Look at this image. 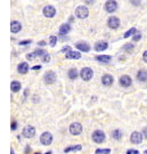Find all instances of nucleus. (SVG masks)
I'll return each instance as SVG.
<instances>
[{
    "mask_svg": "<svg viewBox=\"0 0 147 154\" xmlns=\"http://www.w3.org/2000/svg\"><path fill=\"white\" fill-rule=\"evenodd\" d=\"M91 138H92V141H94L96 144H102V143L105 142L106 135H105V133H104L103 130H95V131L92 133Z\"/></svg>",
    "mask_w": 147,
    "mask_h": 154,
    "instance_id": "1",
    "label": "nucleus"
},
{
    "mask_svg": "<svg viewBox=\"0 0 147 154\" xmlns=\"http://www.w3.org/2000/svg\"><path fill=\"white\" fill-rule=\"evenodd\" d=\"M40 143H41L43 146L50 145V144L53 143V135H51V133H49V131L42 133L41 136H40Z\"/></svg>",
    "mask_w": 147,
    "mask_h": 154,
    "instance_id": "2",
    "label": "nucleus"
},
{
    "mask_svg": "<svg viewBox=\"0 0 147 154\" xmlns=\"http://www.w3.org/2000/svg\"><path fill=\"white\" fill-rule=\"evenodd\" d=\"M88 15H89V10H88V8L84 7V6H79V7L75 9V16H76L78 18H80V19L87 18Z\"/></svg>",
    "mask_w": 147,
    "mask_h": 154,
    "instance_id": "3",
    "label": "nucleus"
},
{
    "mask_svg": "<svg viewBox=\"0 0 147 154\" xmlns=\"http://www.w3.org/2000/svg\"><path fill=\"white\" fill-rule=\"evenodd\" d=\"M69 129H70L71 135H73V136H79V135L82 133L83 127H82V125L79 123V122H73V123L70 125V128H69Z\"/></svg>",
    "mask_w": 147,
    "mask_h": 154,
    "instance_id": "4",
    "label": "nucleus"
},
{
    "mask_svg": "<svg viewBox=\"0 0 147 154\" xmlns=\"http://www.w3.org/2000/svg\"><path fill=\"white\" fill-rule=\"evenodd\" d=\"M80 77L83 81H89V80H91V78L94 77V71L90 68H83L80 71Z\"/></svg>",
    "mask_w": 147,
    "mask_h": 154,
    "instance_id": "5",
    "label": "nucleus"
},
{
    "mask_svg": "<svg viewBox=\"0 0 147 154\" xmlns=\"http://www.w3.org/2000/svg\"><path fill=\"white\" fill-rule=\"evenodd\" d=\"M143 139H144V135L143 133H139V131H134L130 136V141L132 144H140L143 143Z\"/></svg>",
    "mask_w": 147,
    "mask_h": 154,
    "instance_id": "6",
    "label": "nucleus"
},
{
    "mask_svg": "<svg viewBox=\"0 0 147 154\" xmlns=\"http://www.w3.org/2000/svg\"><path fill=\"white\" fill-rule=\"evenodd\" d=\"M56 79H57V77H56V73L54 71H48V72H46V74L43 77V81L46 84H53V83H55Z\"/></svg>",
    "mask_w": 147,
    "mask_h": 154,
    "instance_id": "7",
    "label": "nucleus"
},
{
    "mask_svg": "<svg viewBox=\"0 0 147 154\" xmlns=\"http://www.w3.org/2000/svg\"><path fill=\"white\" fill-rule=\"evenodd\" d=\"M22 134L25 138H33L35 135V128L33 126H26V127H24Z\"/></svg>",
    "mask_w": 147,
    "mask_h": 154,
    "instance_id": "8",
    "label": "nucleus"
},
{
    "mask_svg": "<svg viewBox=\"0 0 147 154\" xmlns=\"http://www.w3.org/2000/svg\"><path fill=\"white\" fill-rule=\"evenodd\" d=\"M43 15L46 16V17H48V18H51V17H54L55 16V14H56V9H55V7L54 6H51V5H48V6H46L45 8H43Z\"/></svg>",
    "mask_w": 147,
    "mask_h": 154,
    "instance_id": "9",
    "label": "nucleus"
},
{
    "mask_svg": "<svg viewBox=\"0 0 147 154\" xmlns=\"http://www.w3.org/2000/svg\"><path fill=\"white\" fill-rule=\"evenodd\" d=\"M119 83H120L121 87L128 88V87H130L132 84V80H131V78L129 77V76L124 74V76H122V77L119 79Z\"/></svg>",
    "mask_w": 147,
    "mask_h": 154,
    "instance_id": "10",
    "label": "nucleus"
},
{
    "mask_svg": "<svg viewBox=\"0 0 147 154\" xmlns=\"http://www.w3.org/2000/svg\"><path fill=\"white\" fill-rule=\"evenodd\" d=\"M118 8V3L115 0H107L105 3V10L107 13H114Z\"/></svg>",
    "mask_w": 147,
    "mask_h": 154,
    "instance_id": "11",
    "label": "nucleus"
},
{
    "mask_svg": "<svg viewBox=\"0 0 147 154\" xmlns=\"http://www.w3.org/2000/svg\"><path fill=\"white\" fill-rule=\"evenodd\" d=\"M107 25H108V27H111V29H113V30H116V29L120 26V19H119L118 17L112 16V17L108 18Z\"/></svg>",
    "mask_w": 147,
    "mask_h": 154,
    "instance_id": "12",
    "label": "nucleus"
},
{
    "mask_svg": "<svg viewBox=\"0 0 147 154\" xmlns=\"http://www.w3.org/2000/svg\"><path fill=\"white\" fill-rule=\"evenodd\" d=\"M113 82H114V78L112 77L111 74H104V76L102 77V83H103L104 86H106V87L112 86Z\"/></svg>",
    "mask_w": 147,
    "mask_h": 154,
    "instance_id": "13",
    "label": "nucleus"
},
{
    "mask_svg": "<svg viewBox=\"0 0 147 154\" xmlns=\"http://www.w3.org/2000/svg\"><path fill=\"white\" fill-rule=\"evenodd\" d=\"M107 47H108V44L106 41H98L95 45V50L96 52H104L107 49Z\"/></svg>",
    "mask_w": 147,
    "mask_h": 154,
    "instance_id": "14",
    "label": "nucleus"
},
{
    "mask_svg": "<svg viewBox=\"0 0 147 154\" xmlns=\"http://www.w3.org/2000/svg\"><path fill=\"white\" fill-rule=\"evenodd\" d=\"M29 70H30V66H29V64H27L26 62H23V63L18 64V66H17V71H18V73H21V74L27 73Z\"/></svg>",
    "mask_w": 147,
    "mask_h": 154,
    "instance_id": "15",
    "label": "nucleus"
},
{
    "mask_svg": "<svg viewBox=\"0 0 147 154\" xmlns=\"http://www.w3.org/2000/svg\"><path fill=\"white\" fill-rule=\"evenodd\" d=\"M21 29H22V25H21L19 22L13 21V22L10 23V31H11L13 33H18V32L21 31Z\"/></svg>",
    "mask_w": 147,
    "mask_h": 154,
    "instance_id": "16",
    "label": "nucleus"
},
{
    "mask_svg": "<svg viewBox=\"0 0 147 154\" xmlns=\"http://www.w3.org/2000/svg\"><path fill=\"white\" fill-rule=\"evenodd\" d=\"M95 58H96V61H98L99 63H104V64H107V63H110V62L112 61V57H111L110 55H98V56H96Z\"/></svg>",
    "mask_w": 147,
    "mask_h": 154,
    "instance_id": "17",
    "label": "nucleus"
},
{
    "mask_svg": "<svg viewBox=\"0 0 147 154\" xmlns=\"http://www.w3.org/2000/svg\"><path fill=\"white\" fill-rule=\"evenodd\" d=\"M137 80H138L139 82H146L147 81V71L146 70L142 69V70H139V71L137 72Z\"/></svg>",
    "mask_w": 147,
    "mask_h": 154,
    "instance_id": "18",
    "label": "nucleus"
},
{
    "mask_svg": "<svg viewBox=\"0 0 147 154\" xmlns=\"http://www.w3.org/2000/svg\"><path fill=\"white\" fill-rule=\"evenodd\" d=\"M75 47H76L79 50L84 52V53H88V52L90 50V46H89L87 42H78V44L75 45Z\"/></svg>",
    "mask_w": 147,
    "mask_h": 154,
    "instance_id": "19",
    "label": "nucleus"
},
{
    "mask_svg": "<svg viewBox=\"0 0 147 154\" xmlns=\"http://www.w3.org/2000/svg\"><path fill=\"white\" fill-rule=\"evenodd\" d=\"M65 57H66L67 60H79V58L81 57V54H80L79 52H73V50H71V52H69V53L65 54Z\"/></svg>",
    "mask_w": 147,
    "mask_h": 154,
    "instance_id": "20",
    "label": "nucleus"
},
{
    "mask_svg": "<svg viewBox=\"0 0 147 154\" xmlns=\"http://www.w3.org/2000/svg\"><path fill=\"white\" fill-rule=\"evenodd\" d=\"M22 88V84L19 81H11V84H10V89L13 92H18Z\"/></svg>",
    "mask_w": 147,
    "mask_h": 154,
    "instance_id": "21",
    "label": "nucleus"
},
{
    "mask_svg": "<svg viewBox=\"0 0 147 154\" xmlns=\"http://www.w3.org/2000/svg\"><path fill=\"white\" fill-rule=\"evenodd\" d=\"M82 150L81 145H74V146H69L64 149V153H70V152H79Z\"/></svg>",
    "mask_w": 147,
    "mask_h": 154,
    "instance_id": "22",
    "label": "nucleus"
},
{
    "mask_svg": "<svg viewBox=\"0 0 147 154\" xmlns=\"http://www.w3.org/2000/svg\"><path fill=\"white\" fill-rule=\"evenodd\" d=\"M122 136H123V134H122V131H121L120 129H115V130L112 131V137H113V139H115V141H121Z\"/></svg>",
    "mask_w": 147,
    "mask_h": 154,
    "instance_id": "23",
    "label": "nucleus"
},
{
    "mask_svg": "<svg viewBox=\"0 0 147 154\" xmlns=\"http://www.w3.org/2000/svg\"><path fill=\"white\" fill-rule=\"evenodd\" d=\"M70 30H71V27H70L69 24H63L61 26V29H59V34L61 35H65V34H67L70 32Z\"/></svg>",
    "mask_w": 147,
    "mask_h": 154,
    "instance_id": "24",
    "label": "nucleus"
},
{
    "mask_svg": "<svg viewBox=\"0 0 147 154\" xmlns=\"http://www.w3.org/2000/svg\"><path fill=\"white\" fill-rule=\"evenodd\" d=\"M67 74H69V78H70L71 80H75L76 78L79 77V72H78V70H76V69H74V68H72V69H70V70H69Z\"/></svg>",
    "mask_w": 147,
    "mask_h": 154,
    "instance_id": "25",
    "label": "nucleus"
},
{
    "mask_svg": "<svg viewBox=\"0 0 147 154\" xmlns=\"http://www.w3.org/2000/svg\"><path fill=\"white\" fill-rule=\"evenodd\" d=\"M136 32H137L136 27H131L129 31H127V32L124 33V35H123V37H124V38H129L130 35H135V33H136Z\"/></svg>",
    "mask_w": 147,
    "mask_h": 154,
    "instance_id": "26",
    "label": "nucleus"
},
{
    "mask_svg": "<svg viewBox=\"0 0 147 154\" xmlns=\"http://www.w3.org/2000/svg\"><path fill=\"white\" fill-rule=\"evenodd\" d=\"M112 152L110 149H97L96 150V154H110Z\"/></svg>",
    "mask_w": 147,
    "mask_h": 154,
    "instance_id": "27",
    "label": "nucleus"
},
{
    "mask_svg": "<svg viewBox=\"0 0 147 154\" xmlns=\"http://www.w3.org/2000/svg\"><path fill=\"white\" fill-rule=\"evenodd\" d=\"M123 49H124V52H127V53H132V52H134V45H132V44H127V45H124Z\"/></svg>",
    "mask_w": 147,
    "mask_h": 154,
    "instance_id": "28",
    "label": "nucleus"
},
{
    "mask_svg": "<svg viewBox=\"0 0 147 154\" xmlns=\"http://www.w3.org/2000/svg\"><path fill=\"white\" fill-rule=\"evenodd\" d=\"M56 42H57V37L51 35V37L49 38V45H50L51 47H55V46H56Z\"/></svg>",
    "mask_w": 147,
    "mask_h": 154,
    "instance_id": "29",
    "label": "nucleus"
},
{
    "mask_svg": "<svg viewBox=\"0 0 147 154\" xmlns=\"http://www.w3.org/2000/svg\"><path fill=\"white\" fill-rule=\"evenodd\" d=\"M41 58H42V62H43V63H49V62H50V55H49L48 53H46Z\"/></svg>",
    "mask_w": 147,
    "mask_h": 154,
    "instance_id": "30",
    "label": "nucleus"
},
{
    "mask_svg": "<svg viewBox=\"0 0 147 154\" xmlns=\"http://www.w3.org/2000/svg\"><path fill=\"white\" fill-rule=\"evenodd\" d=\"M34 53H35L37 57H38V56H39V57H42V56L46 54V52H45V50H42V49H37Z\"/></svg>",
    "mask_w": 147,
    "mask_h": 154,
    "instance_id": "31",
    "label": "nucleus"
},
{
    "mask_svg": "<svg viewBox=\"0 0 147 154\" xmlns=\"http://www.w3.org/2000/svg\"><path fill=\"white\" fill-rule=\"evenodd\" d=\"M35 57H37L35 53H30V54L26 55V60H29V61H33Z\"/></svg>",
    "mask_w": 147,
    "mask_h": 154,
    "instance_id": "32",
    "label": "nucleus"
},
{
    "mask_svg": "<svg viewBox=\"0 0 147 154\" xmlns=\"http://www.w3.org/2000/svg\"><path fill=\"white\" fill-rule=\"evenodd\" d=\"M132 39H134V41H139V40H140V39H142V34H140V33H139V32H136V33H135V35H134V38H132Z\"/></svg>",
    "mask_w": 147,
    "mask_h": 154,
    "instance_id": "33",
    "label": "nucleus"
},
{
    "mask_svg": "<svg viewBox=\"0 0 147 154\" xmlns=\"http://www.w3.org/2000/svg\"><path fill=\"white\" fill-rule=\"evenodd\" d=\"M31 151H32L31 146L30 145H26L25 146V150H24V154H31Z\"/></svg>",
    "mask_w": 147,
    "mask_h": 154,
    "instance_id": "34",
    "label": "nucleus"
},
{
    "mask_svg": "<svg viewBox=\"0 0 147 154\" xmlns=\"http://www.w3.org/2000/svg\"><path fill=\"white\" fill-rule=\"evenodd\" d=\"M127 154H139V151H138V150H132V149H130V150L127 151Z\"/></svg>",
    "mask_w": 147,
    "mask_h": 154,
    "instance_id": "35",
    "label": "nucleus"
},
{
    "mask_svg": "<svg viewBox=\"0 0 147 154\" xmlns=\"http://www.w3.org/2000/svg\"><path fill=\"white\" fill-rule=\"evenodd\" d=\"M32 41L31 40H24V41H19V45L21 46H26V45H30Z\"/></svg>",
    "mask_w": 147,
    "mask_h": 154,
    "instance_id": "36",
    "label": "nucleus"
},
{
    "mask_svg": "<svg viewBox=\"0 0 147 154\" xmlns=\"http://www.w3.org/2000/svg\"><path fill=\"white\" fill-rule=\"evenodd\" d=\"M10 128H11V130H16V129H17V122H16V121H13Z\"/></svg>",
    "mask_w": 147,
    "mask_h": 154,
    "instance_id": "37",
    "label": "nucleus"
},
{
    "mask_svg": "<svg viewBox=\"0 0 147 154\" xmlns=\"http://www.w3.org/2000/svg\"><path fill=\"white\" fill-rule=\"evenodd\" d=\"M62 52H63V53H65V54H66V53H69V52H71V48H70V46H66V47H64V48L62 49Z\"/></svg>",
    "mask_w": 147,
    "mask_h": 154,
    "instance_id": "38",
    "label": "nucleus"
},
{
    "mask_svg": "<svg viewBox=\"0 0 147 154\" xmlns=\"http://www.w3.org/2000/svg\"><path fill=\"white\" fill-rule=\"evenodd\" d=\"M142 133H143L144 137H145V138H146V139H147V127H145V128L143 129V131H142Z\"/></svg>",
    "mask_w": 147,
    "mask_h": 154,
    "instance_id": "39",
    "label": "nucleus"
},
{
    "mask_svg": "<svg viewBox=\"0 0 147 154\" xmlns=\"http://www.w3.org/2000/svg\"><path fill=\"white\" fill-rule=\"evenodd\" d=\"M131 1V3H134V5H136V6H138L139 3H140V0H130Z\"/></svg>",
    "mask_w": 147,
    "mask_h": 154,
    "instance_id": "40",
    "label": "nucleus"
},
{
    "mask_svg": "<svg viewBox=\"0 0 147 154\" xmlns=\"http://www.w3.org/2000/svg\"><path fill=\"white\" fill-rule=\"evenodd\" d=\"M143 60H144V62H146L147 63V50L143 54Z\"/></svg>",
    "mask_w": 147,
    "mask_h": 154,
    "instance_id": "41",
    "label": "nucleus"
},
{
    "mask_svg": "<svg viewBox=\"0 0 147 154\" xmlns=\"http://www.w3.org/2000/svg\"><path fill=\"white\" fill-rule=\"evenodd\" d=\"M40 69H41V65H35V66H33V68H32V70H34V71L40 70Z\"/></svg>",
    "mask_w": 147,
    "mask_h": 154,
    "instance_id": "42",
    "label": "nucleus"
},
{
    "mask_svg": "<svg viewBox=\"0 0 147 154\" xmlns=\"http://www.w3.org/2000/svg\"><path fill=\"white\" fill-rule=\"evenodd\" d=\"M38 45H39V46H45V45H46V42H45V41H40Z\"/></svg>",
    "mask_w": 147,
    "mask_h": 154,
    "instance_id": "43",
    "label": "nucleus"
},
{
    "mask_svg": "<svg viewBox=\"0 0 147 154\" xmlns=\"http://www.w3.org/2000/svg\"><path fill=\"white\" fill-rule=\"evenodd\" d=\"M27 94H29V89H25V91H24V96L26 97V96H27Z\"/></svg>",
    "mask_w": 147,
    "mask_h": 154,
    "instance_id": "44",
    "label": "nucleus"
},
{
    "mask_svg": "<svg viewBox=\"0 0 147 154\" xmlns=\"http://www.w3.org/2000/svg\"><path fill=\"white\" fill-rule=\"evenodd\" d=\"M84 1H86L87 3H92V2L95 1V0H84Z\"/></svg>",
    "mask_w": 147,
    "mask_h": 154,
    "instance_id": "45",
    "label": "nucleus"
},
{
    "mask_svg": "<svg viewBox=\"0 0 147 154\" xmlns=\"http://www.w3.org/2000/svg\"><path fill=\"white\" fill-rule=\"evenodd\" d=\"M45 154H53V151H48L47 153H45Z\"/></svg>",
    "mask_w": 147,
    "mask_h": 154,
    "instance_id": "46",
    "label": "nucleus"
},
{
    "mask_svg": "<svg viewBox=\"0 0 147 154\" xmlns=\"http://www.w3.org/2000/svg\"><path fill=\"white\" fill-rule=\"evenodd\" d=\"M10 154H15V152H14V150H13V149L10 150Z\"/></svg>",
    "mask_w": 147,
    "mask_h": 154,
    "instance_id": "47",
    "label": "nucleus"
},
{
    "mask_svg": "<svg viewBox=\"0 0 147 154\" xmlns=\"http://www.w3.org/2000/svg\"><path fill=\"white\" fill-rule=\"evenodd\" d=\"M34 154H42V153H41V152H35Z\"/></svg>",
    "mask_w": 147,
    "mask_h": 154,
    "instance_id": "48",
    "label": "nucleus"
},
{
    "mask_svg": "<svg viewBox=\"0 0 147 154\" xmlns=\"http://www.w3.org/2000/svg\"><path fill=\"white\" fill-rule=\"evenodd\" d=\"M143 154H147V150H145V151H144V153Z\"/></svg>",
    "mask_w": 147,
    "mask_h": 154,
    "instance_id": "49",
    "label": "nucleus"
}]
</instances>
